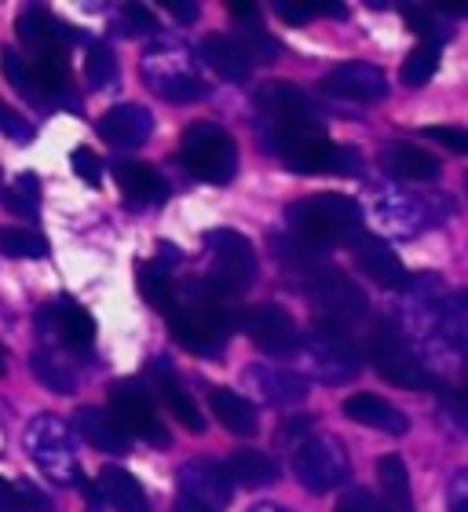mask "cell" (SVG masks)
I'll return each instance as SVG.
<instances>
[{
	"label": "cell",
	"mask_w": 468,
	"mask_h": 512,
	"mask_svg": "<svg viewBox=\"0 0 468 512\" xmlns=\"http://www.w3.org/2000/svg\"><path fill=\"white\" fill-rule=\"evenodd\" d=\"M0 370H4V355H0Z\"/></svg>",
	"instance_id": "cell-54"
},
{
	"label": "cell",
	"mask_w": 468,
	"mask_h": 512,
	"mask_svg": "<svg viewBox=\"0 0 468 512\" xmlns=\"http://www.w3.org/2000/svg\"><path fill=\"white\" fill-rule=\"evenodd\" d=\"M26 454L33 458V465L55 483H77L81 480V465H77V447L74 432L63 417L41 414L26 425Z\"/></svg>",
	"instance_id": "cell-5"
},
{
	"label": "cell",
	"mask_w": 468,
	"mask_h": 512,
	"mask_svg": "<svg viewBox=\"0 0 468 512\" xmlns=\"http://www.w3.org/2000/svg\"><path fill=\"white\" fill-rule=\"evenodd\" d=\"M249 512H289V509H282V505H275V502H260V505H253Z\"/></svg>",
	"instance_id": "cell-53"
},
{
	"label": "cell",
	"mask_w": 468,
	"mask_h": 512,
	"mask_svg": "<svg viewBox=\"0 0 468 512\" xmlns=\"http://www.w3.org/2000/svg\"><path fill=\"white\" fill-rule=\"evenodd\" d=\"M110 414L117 417V425L125 428L128 436H143L154 447H169V432L158 421L154 399L147 395V388L136 381H117L110 388Z\"/></svg>",
	"instance_id": "cell-13"
},
{
	"label": "cell",
	"mask_w": 468,
	"mask_h": 512,
	"mask_svg": "<svg viewBox=\"0 0 468 512\" xmlns=\"http://www.w3.org/2000/svg\"><path fill=\"white\" fill-rule=\"evenodd\" d=\"M308 293L319 304L322 322H333V326L348 330L351 322H359L366 315V293L344 271H333L326 264L308 271Z\"/></svg>",
	"instance_id": "cell-10"
},
{
	"label": "cell",
	"mask_w": 468,
	"mask_h": 512,
	"mask_svg": "<svg viewBox=\"0 0 468 512\" xmlns=\"http://www.w3.org/2000/svg\"><path fill=\"white\" fill-rule=\"evenodd\" d=\"M172 512H216V509L202 505L198 498H187V494H180V498H176V505H172Z\"/></svg>",
	"instance_id": "cell-51"
},
{
	"label": "cell",
	"mask_w": 468,
	"mask_h": 512,
	"mask_svg": "<svg viewBox=\"0 0 468 512\" xmlns=\"http://www.w3.org/2000/svg\"><path fill=\"white\" fill-rule=\"evenodd\" d=\"M180 161L187 169L205 183H227L238 169V150H234V139L227 136L220 125H209V121H198L183 132L180 143Z\"/></svg>",
	"instance_id": "cell-7"
},
{
	"label": "cell",
	"mask_w": 468,
	"mask_h": 512,
	"mask_svg": "<svg viewBox=\"0 0 468 512\" xmlns=\"http://www.w3.org/2000/svg\"><path fill=\"white\" fill-rule=\"evenodd\" d=\"M406 26H410V30L417 33V37H432V33H436V19H432V15H428V11H421V8H406Z\"/></svg>",
	"instance_id": "cell-48"
},
{
	"label": "cell",
	"mask_w": 468,
	"mask_h": 512,
	"mask_svg": "<svg viewBox=\"0 0 468 512\" xmlns=\"http://www.w3.org/2000/svg\"><path fill=\"white\" fill-rule=\"evenodd\" d=\"M0 253L4 256H48V242L22 227H0Z\"/></svg>",
	"instance_id": "cell-39"
},
{
	"label": "cell",
	"mask_w": 468,
	"mask_h": 512,
	"mask_svg": "<svg viewBox=\"0 0 468 512\" xmlns=\"http://www.w3.org/2000/svg\"><path fill=\"white\" fill-rule=\"evenodd\" d=\"M300 363L311 377H319L322 384H341L359 370V352L351 344V333L333 322H315L304 337L297 341Z\"/></svg>",
	"instance_id": "cell-4"
},
{
	"label": "cell",
	"mask_w": 468,
	"mask_h": 512,
	"mask_svg": "<svg viewBox=\"0 0 468 512\" xmlns=\"http://www.w3.org/2000/svg\"><path fill=\"white\" fill-rule=\"evenodd\" d=\"M33 374L41 377L48 392H59V395L77 392V370L59 352H52V348H41V352L33 355Z\"/></svg>",
	"instance_id": "cell-35"
},
{
	"label": "cell",
	"mask_w": 468,
	"mask_h": 512,
	"mask_svg": "<svg viewBox=\"0 0 468 512\" xmlns=\"http://www.w3.org/2000/svg\"><path fill=\"white\" fill-rule=\"evenodd\" d=\"M180 487L187 498H198L209 509H224L234 494V483L216 461H187L180 469Z\"/></svg>",
	"instance_id": "cell-17"
},
{
	"label": "cell",
	"mask_w": 468,
	"mask_h": 512,
	"mask_svg": "<svg viewBox=\"0 0 468 512\" xmlns=\"http://www.w3.org/2000/svg\"><path fill=\"white\" fill-rule=\"evenodd\" d=\"M278 11V19L282 22H311V19H319V15H344L341 8H322V4H275Z\"/></svg>",
	"instance_id": "cell-44"
},
{
	"label": "cell",
	"mask_w": 468,
	"mask_h": 512,
	"mask_svg": "<svg viewBox=\"0 0 468 512\" xmlns=\"http://www.w3.org/2000/svg\"><path fill=\"white\" fill-rule=\"evenodd\" d=\"M198 52H202V63L209 66L213 74L224 77V81H249V74H253V63L245 59V52L238 48V41H234V37L209 33Z\"/></svg>",
	"instance_id": "cell-25"
},
{
	"label": "cell",
	"mask_w": 468,
	"mask_h": 512,
	"mask_svg": "<svg viewBox=\"0 0 468 512\" xmlns=\"http://www.w3.org/2000/svg\"><path fill=\"white\" fill-rule=\"evenodd\" d=\"M117 187L125 191V198L132 205H150V202H161V198H165V180H161L150 165H143V161H125V165H117Z\"/></svg>",
	"instance_id": "cell-30"
},
{
	"label": "cell",
	"mask_w": 468,
	"mask_h": 512,
	"mask_svg": "<svg viewBox=\"0 0 468 512\" xmlns=\"http://www.w3.org/2000/svg\"><path fill=\"white\" fill-rule=\"evenodd\" d=\"M275 154L293 172H341L351 169V165H359V158L348 154L344 147H337L333 139H326L322 128H311V132L282 139L275 147Z\"/></svg>",
	"instance_id": "cell-12"
},
{
	"label": "cell",
	"mask_w": 468,
	"mask_h": 512,
	"mask_svg": "<svg viewBox=\"0 0 468 512\" xmlns=\"http://www.w3.org/2000/svg\"><path fill=\"white\" fill-rule=\"evenodd\" d=\"M0 132H4L8 139H15V143H26V139H33L30 118H22L19 110H11L8 103H0Z\"/></svg>",
	"instance_id": "cell-45"
},
{
	"label": "cell",
	"mask_w": 468,
	"mask_h": 512,
	"mask_svg": "<svg viewBox=\"0 0 468 512\" xmlns=\"http://www.w3.org/2000/svg\"><path fill=\"white\" fill-rule=\"evenodd\" d=\"M436 70H439V48L436 44H421V48L410 52V59L403 63L399 77H403L406 88H425L428 81L436 77Z\"/></svg>",
	"instance_id": "cell-37"
},
{
	"label": "cell",
	"mask_w": 468,
	"mask_h": 512,
	"mask_svg": "<svg viewBox=\"0 0 468 512\" xmlns=\"http://www.w3.org/2000/svg\"><path fill=\"white\" fill-rule=\"evenodd\" d=\"M425 136L432 139V143H443L447 150H454V154H465L468 150V136L465 128H450V125H428Z\"/></svg>",
	"instance_id": "cell-46"
},
{
	"label": "cell",
	"mask_w": 468,
	"mask_h": 512,
	"mask_svg": "<svg viewBox=\"0 0 468 512\" xmlns=\"http://www.w3.org/2000/svg\"><path fill=\"white\" fill-rule=\"evenodd\" d=\"M286 220L293 227L289 238H297L300 246L315 249V253L330 246H355V238L362 235L359 202L337 191L300 198L286 209Z\"/></svg>",
	"instance_id": "cell-2"
},
{
	"label": "cell",
	"mask_w": 468,
	"mask_h": 512,
	"mask_svg": "<svg viewBox=\"0 0 468 512\" xmlns=\"http://www.w3.org/2000/svg\"><path fill=\"white\" fill-rule=\"evenodd\" d=\"M0 202H4L8 213L33 220V216L41 213V183H37V176H33V172H19V176L0 191Z\"/></svg>",
	"instance_id": "cell-36"
},
{
	"label": "cell",
	"mask_w": 468,
	"mask_h": 512,
	"mask_svg": "<svg viewBox=\"0 0 468 512\" xmlns=\"http://www.w3.org/2000/svg\"><path fill=\"white\" fill-rule=\"evenodd\" d=\"M322 92L333 99H348V103H381L388 96V81H384L381 66L344 63L322 77Z\"/></svg>",
	"instance_id": "cell-15"
},
{
	"label": "cell",
	"mask_w": 468,
	"mask_h": 512,
	"mask_svg": "<svg viewBox=\"0 0 468 512\" xmlns=\"http://www.w3.org/2000/svg\"><path fill=\"white\" fill-rule=\"evenodd\" d=\"M169 15L180 22H194L198 19V8H194V4H169Z\"/></svg>",
	"instance_id": "cell-52"
},
{
	"label": "cell",
	"mask_w": 468,
	"mask_h": 512,
	"mask_svg": "<svg viewBox=\"0 0 468 512\" xmlns=\"http://www.w3.org/2000/svg\"><path fill=\"white\" fill-rule=\"evenodd\" d=\"M234 326H238V330H242L264 355H293L297 352L300 333H297V326H293V319H289L278 304H256V308H245L242 315H234Z\"/></svg>",
	"instance_id": "cell-14"
},
{
	"label": "cell",
	"mask_w": 468,
	"mask_h": 512,
	"mask_svg": "<svg viewBox=\"0 0 468 512\" xmlns=\"http://www.w3.org/2000/svg\"><path fill=\"white\" fill-rule=\"evenodd\" d=\"M52 311H55L52 330L63 337L66 348H74V352H85V348H92V341H96V319H92L81 304H74V300H63V304H55Z\"/></svg>",
	"instance_id": "cell-29"
},
{
	"label": "cell",
	"mask_w": 468,
	"mask_h": 512,
	"mask_svg": "<svg viewBox=\"0 0 468 512\" xmlns=\"http://www.w3.org/2000/svg\"><path fill=\"white\" fill-rule=\"evenodd\" d=\"M344 417L355 421V425L388 432V436H403L406 428H410V421H406V414L399 410V406L381 399V395H373V392L348 395V399H344Z\"/></svg>",
	"instance_id": "cell-18"
},
{
	"label": "cell",
	"mask_w": 468,
	"mask_h": 512,
	"mask_svg": "<svg viewBox=\"0 0 468 512\" xmlns=\"http://www.w3.org/2000/svg\"><path fill=\"white\" fill-rule=\"evenodd\" d=\"M377 480H381V512H414L410 502V472L399 454H384L377 461Z\"/></svg>",
	"instance_id": "cell-28"
},
{
	"label": "cell",
	"mask_w": 468,
	"mask_h": 512,
	"mask_svg": "<svg viewBox=\"0 0 468 512\" xmlns=\"http://www.w3.org/2000/svg\"><path fill=\"white\" fill-rule=\"evenodd\" d=\"M205 253L213 260V271H209L205 282H209L220 297L242 293L256 278V249L249 246V238L231 231V227L209 231V235H205Z\"/></svg>",
	"instance_id": "cell-8"
},
{
	"label": "cell",
	"mask_w": 468,
	"mask_h": 512,
	"mask_svg": "<svg viewBox=\"0 0 468 512\" xmlns=\"http://www.w3.org/2000/svg\"><path fill=\"white\" fill-rule=\"evenodd\" d=\"M227 297H220L209 282L191 278L187 286L176 289L169 308V330L172 337L194 355H216L224 348V337L231 333L234 315L224 304Z\"/></svg>",
	"instance_id": "cell-1"
},
{
	"label": "cell",
	"mask_w": 468,
	"mask_h": 512,
	"mask_svg": "<svg viewBox=\"0 0 468 512\" xmlns=\"http://www.w3.org/2000/svg\"><path fill=\"white\" fill-rule=\"evenodd\" d=\"M256 110H260L264 136H267V143H271V150H275L282 139L311 132V128H322L319 114H315V103H311L300 88L286 85V81L264 85V92H256Z\"/></svg>",
	"instance_id": "cell-6"
},
{
	"label": "cell",
	"mask_w": 468,
	"mask_h": 512,
	"mask_svg": "<svg viewBox=\"0 0 468 512\" xmlns=\"http://www.w3.org/2000/svg\"><path fill=\"white\" fill-rule=\"evenodd\" d=\"M373 366L381 370L384 381H392L395 388H425L432 377L425 374V366L417 363V355L406 348L403 333L381 322L377 330L370 333V344H366Z\"/></svg>",
	"instance_id": "cell-11"
},
{
	"label": "cell",
	"mask_w": 468,
	"mask_h": 512,
	"mask_svg": "<svg viewBox=\"0 0 468 512\" xmlns=\"http://www.w3.org/2000/svg\"><path fill=\"white\" fill-rule=\"evenodd\" d=\"M143 81L169 103H198L209 96V85L183 44H154L143 55Z\"/></svg>",
	"instance_id": "cell-3"
},
{
	"label": "cell",
	"mask_w": 468,
	"mask_h": 512,
	"mask_svg": "<svg viewBox=\"0 0 468 512\" xmlns=\"http://www.w3.org/2000/svg\"><path fill=\"white\" fill-rule=\"evenodd\" d=\"M77 428L88 439V447L103 450V454H128V447H132V436L117 425V417L110 410H103V406H85L77 414Z\"/></svg>",
	"instance_id": "cell-23"
},
{
	"label": "cell",
	"mask_w": 468,
	"mask_h": 512,
	"mask_svg": "<svg viewBox=\"0 0 468 512\" xmlns=\"http://www.w3.org/2000/svg\"><path fill=\"white\" fill-rule=\"evenodd\" d=\"M245 381L253 384L264 403L275 406H293L308 395V381L300 374H289V370H275V366H249L245 370Z\"/></svg>",
	"instance_id": "cell-20"
},
{
	"label": "cell",
	"mask_w": 468,
	"mask_h": 512,
	"mask_svg": "<svg viewBox=\"0 0 468 512\" xmlns=\"http://www.w3.org/2000/svg\"><path fill=\"white\" fill-rule=\"evenodd\" d=\"M66 30H70V26L55 22L44 8H22L19 19H15V33H19V41L26 44L30 52L41 55V59L63 48Z\"/></svg>",
	"instance_id": "cell-22"
},
{
	"label": "cell",
	"mask_w": 468,
	"mask_h": 512,
	"mask_svg": "<svg viewBox=\"0 0 468 512\" xmlns=\"http://www.w3.org/2000/svg\"><path fill=\"white\" fill-rule=\"evenodd\" d=\"M428 205H432V198L388 191L377 198V224L395 238H414L421 227L436 224V216L428 213Z\"/></svg>",
	"instance_id": "cell-16"
},
{
	"label": "cell",
	"mask_w": 468,
	"mask_h": 512,
	"mask_svg": "<svg viewBox=\"0 0 468 512\" xmlns=\"http://www.w3.org/2000/svg\"><path fill=\"white\" fill-rule=\"evenodd\" d=\"M256 4H245V0H227V15H234V19H256Z\"/></svg>",
	"instance_id": "cell-50"
},
{
	"label": "cell",
	"mask_w": 468,
	"mask_h": 512,
	"mask_svg": "<svg viewBox=\"0 0 468 512\" xmlns=\"http://www.w3.org/2000/svg\"><path fill=\"white\" fill-rule=\"evenodd\" d=\"M337 512H381V502H377L366 487H355V491H348L341 502H337Z\"/></svg>",
	"instance_id": "cell-47"
},
{
	"label": "cell",
	"mask_w": 468,
	"mask_h": 512,
	"mask_svg": "<svg viewBox=\"0 0 468 512\" xmlns=\"http://www.w3.org/2000/svg\"><path fill=\"white\" fill-rule=\"evenodd\" d=\"M150 132H154V118H150L147 107H136V103L110 107L99 118V136L114 143V147H139V143L150 139Z\"/></svg>",
	"instance_id": "cell-19"
},
{
	"label": "cell",
	"mask_w": 468,
	"mask_h": 512,
	"mask_svg": "<svg viewBox=\"0 0 468 512\" xmlns=\"http://www.w3.org/2000/svg\"><path fill=\"white\" fill-rule=\"evenodd\" d=\"M11 494H15V509L19 512H52V502L44 498L41 487H33V483H11Z\"/></svg>",
	"instance_id": "cell-43"
},
{
	"label": "cell",
	"mask_w": 468,
	"mask_h": 512,
	"mask_svg": "<svg viewBox=\"0 0 468 512\" xmlns=\"http://www.w3.org/2000/svg\"><path fill=\"white\" fill-rule=\"evenodd\" d=\"M121 26H125V37H139V33H154L158 30V19H154V11H147L143 4H125L121 8Z\"/></svg>",
	"instance_id": "cell-42"
},
{
	"label": "cell",
	"mask_w": 468,
	"mask_h": 512,
	"mask_svg": "<svg viewBox=\"0 0 468 512\" xmlns=\"http://www.w3.org/2000/svg\"><path fill=\"white\" fill-rule=\"evenodd\" d=\"M209 406H213L216 421H220L227 432H234V436H253L256 432L253 403L242 399L238 392H231V388H213V392H209Z\"/></svg>",
	"instance_id": "cell-31"
},
{
	"label": "cell",
	"mask_w": 468,
	"mask_h": 512,
	"mask_svg": "<svg viewBox=\"0 0 468 512\" xmlns=\"http://www.w3.org/2000/svg\"><path fill=\"white\" fill-rule=\"evenodd\" d=\"M0 70H4V77L11 81V88H19L26 99L41 103V107H48V103H52V99H48V92H44V85H41V77H37V63L22 59L15 48H4V52H0Z\"/></svg>",
	"instance_id": "cell-34"
},
{
	"label": "cell",
	"mask_w": 468,
	"mask_h": 512,
	"mask_svg": "<svg viewBox=\"0 0 468 512\" xmlns=\"http://www.w3.org/2000/svg\"><path fill=\"white\" fill-rule=\"evenodd\" d=\"M348 472V450L333 436H304L293 450V476L315 494L341 487L348 480Z\"/></svg>",
	"instance_id": "cell-9"
},
{
	"label": "cell",
	"mask_w": 468,
	"mask_h": 512,
	"mask_svg": "<svg viewBox=\"0 0 468 512\" xmlns=\"http://www.w3.org/2000/svg\"><path fill=\"white\" fill-rule=\"evenodd\" d=\"M238 48L245 52V59L249 63H275V55H278V44H275V37H267V33H260V30H245V37L238 41Z\"/></svg>",
	"instance_id": "cell-40"
},
{
	"label": "cell",
	"mask_w": 468,
	"mask_h": 512,
	"mask_svg": "<svg viewBox=\"0 0 468 512\" xmlns=\"http://www.w3.org/2000/svg\"><path fill=\"white\" fill-rule=\"evenodd\" d=\"M70 169H74L77 180L88 183V187H99V180H103V161H99L96 150H88V147H77L74 154H70Z\"/></svg>",
	"instance_id": "cell-41"
},
{
	"label": "cell",
	"mask_w": 468,
	"mask_h": 512,
	"mask_svg": "<svg viewBox=\"0 0 468 512\" xmlns=\"http://www.w3.org/2000/svg\"><path fill=\"white\" fill-rule=\"evenodd\" d=\"M227 480L242 483V487H271L278 480L275 461L267 458L264 450H234L224 465Z\"/></svg>",
	"instance_id": "cell-32"
},
{
	"label": "cell",
	"mask_w": 468,
	"mask_h": 512,
	"mask_svg": "<svg viewBox=\"0 0 468 512\" xmlns=\"http://www.w3.org/2000/svg\"><path fill=\"white\" fill-rule=\"evenodd\" d=\"M96 491H99V502H107L114 512H150L147 491H143L136 476H128L125 469L99 472Z\"/></svg>",
	"instance_id": "cell-27"
},
{
	"label": "cell",
	"mask_w": 468,
	"mask_h": 512,
	"mask_svg": "<svg viewBox=\"0 0 468 512\" xmlns=\"http://www.w3.org/2000/svg\"><path fill=\"white\" fill-rule=\"evenodd\" d=\"M154 388H158L161 403L169 406V414L176 417L187 432H202L205 417H202V410H198V403L191 399V392L183 388V381H180L176 370H169L165 363H154Z\"/></svg>",
	"instance_id": "cell-21"
},
{
	"label": "cell",
	"mask_w": 468,
	"mask_h": 512,
	"mask_svg": "<svg viewBox=\"0 0 468 512\" xmlns=\"http://www.w3.org/2000/svg\"><path fill=\"white\" fill-rule=\"evenodd\" d=\"M117 77V59L110 55L107 44H92L85 59V85L88 92H103V88L114 85Z\"/></svg>",
	"instance_id": "cell-38"
},
{
	"label": "cell",
	"mask_w": 468,
	"mask_h": 512,
	"mask_svg": "<svg viewBox=\"0 0 468 512\" xmlns=\"http://www.w3.org/2000/svg\"><path fill=\"white\" fill-rule=\"evenodd\" d=\"M136 289L150 308L161 311V315H169L172 297H176V282H172L169 267L161 264V260H147V264L136 267Z\"/></svg>",
	"instance_id": "cell-33"
},
{
	"label": "cell",
	"mask_w": 468,
	"mask_h": 512,
	"mask_svg": "<svg viewBox=\"0 0 468 512\" xmlns=\"http://www.w3.org/2000/svg\"><path fill=\"white\" fill-rule=\"evenodd\" d=\"M355 260H359V267L373 282H381V286H388V289L406 286V271H403V264H399V256L384 246L381 238H370L362 231V235L355 238Z\"/></svg>",
	"instance_id": "cell-24"
},
{
	"label": "cell",
	"mask_w": 468,
	"mask_h": 512,
	"mask_svg": "<svg viewBox=\"0 0 468 512\" xmlns=\"http://www.w3.org/2000/svg\"><path fill=\"white\" fill-rule=\"evenodd\" d=\"M308 428H311L308 417H297V421H286V425L278 428V439H282V443H300V439H304V432H308Z\"/></svg>",
	"instance_id": "cell-49"
},
{
	"label": "cell",
	"mask_w": 468,
	"mask_h": 512,
	"mask_svg": "<svg viewBox=\"0 0 468 512\" xmlns=\"http://www.w3.org/2000/svg\"><path fill=\"white\" fill-rule=\"evenodd\" d=\"M381 161L395 180H406V183H428L439 176V158H432L421 147H410V143H388Z\"/></svg>",
	"instance_id": "cell-26"
}]
</instances>
